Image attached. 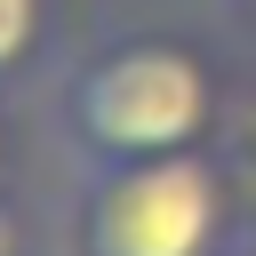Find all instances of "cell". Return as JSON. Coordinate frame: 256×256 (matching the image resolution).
<instances>
[{
	"mask_svg": "<svg viewBox=\"0 0 256 256\" xmlns=\"http://www.w3.org/2000/svg\"><path fill=\"white\" fill-rule=\"evenodd\" d=\"M208 72L200 56L168 48V40H128L112 56H96L72 80V128L80 144L112 152V160H160V152H192L208 128Z\"/></svg>",
	"mask_w": 256,
	"mask_h": 256,
	"instance_id": "cell-1",
	"label": "cell"
},
{
	"mask_svg": "<svg viewBox=\"0 0 256 256\" xmlns=\"http://www.w3.org/2000/svg\"><path fill=\"white\" fill-rule=\"evenodd\" d=\"M216 176L192 152H160V160H120L96 176L80 240L88 256H208L216 248Z\"/></svg>",
	"mask_w": 256,
	"mask_h": 256,
	"instance_id": "cell-2",
	"label": "cell"
},
{
	"mask_svg": "<svg viewBox=\"0 0 256 256\" xmlns=\"http://www.w3.org/2000/svg\"><path fill=\"white\" fill-rule=\"evenodd\" d=\"M32 32H40V0H0V72L32 48Z\"/></svg>",
	"mask_w": 256,
	"mask_h": 256,
	"instance_id": "cell-3",
	"label": "cell"
},
{
	"mask_svg": "<svg viewBox=\"0 0 256 256\" xmlns=\"http://www.w3.org/2000/svg\"><path fill=\"white\" fill-rule=\"evenodd\" d=\"M0 256H16V216L0 208Z\"/></svg>",
	"mask_w": 256,
	"mask_h": 256,
	"instance_id": "cell-4",
	"label": "cell"
},
{
	"mask_svg": "<svg viewBox=\"0 0 256 256\" xmlns=\"http://www.w3.org/2000/svg\"><path fill=\"white\" fill-rule=\"evenodd\" d=\"M248 256H256V248H248Z\"/></svg>",
	"mask_w": 256,
	"mask_h": 256,
	"instance_id": "cell-5",
	"label": "cell"
}]
</instances>
